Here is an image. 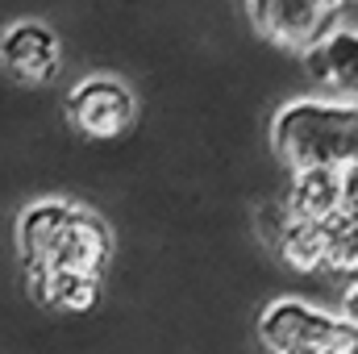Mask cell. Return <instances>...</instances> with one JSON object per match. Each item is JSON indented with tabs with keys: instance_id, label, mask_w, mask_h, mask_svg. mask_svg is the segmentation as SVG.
I'll return each mask as SVG.
<instances>
[{
	"instance_id": "obj_14",
	"label": "cell",
	"mask_w": 358,
	"mask_h": 354,
	"mask_svg": "<svg viewBox=\"0 0 358 354\" xmlns=\"http://www.w3.org/2000/svg\"><path fill=\"white\" fill-rule=\"evenodd\" d=\"M334 354H358V330H355V334H350V338H346V342H342Z\"/></svg>"
},
{
	"instance_id": "obj_13",
	"label": "cell",
	"mask_w": 358,
	"mask_h": 354,
	"mask_svg": "<svg viewBox=\"0 0 358 354\" xmlns=\"http://www.w3.org/2000/svg\"><path fill=\"white\" fill-rule=\"evenodd\" d=\"M342 321L358 330V279L346 288V292H342Z\"/></svg>"
},
{
	"instance_id": "obj_5",
	"label": "cell",
	"mask_w": 358,
	"mask_h": 354,
	"mask_svg": "<svg viewBox=\"0 0 358 354\" xmlns=\"http://www.w3.org/2000/svg\"><path fill=\"white\" fill-rule=\"evenodd\" d=\"M134 117H138L134 92L113 76H92L84 84H76L67 96V125L80 129L84 138H96V142L121 138L134 125Z\"/></svg>"
},
{
	"instance_id": "obj_11",
	"label": "cell",
	"mask_w": 358,
	"mask_h": 354,
	"mask_svg": "<svg viewBox=\"0 0 358 354\" xmlns=\"http://www.w3.org/2000/svg\"><path fill=\"white\" fill-rule=\"evenodd\" d=\"M325 271L358 279V217H350V213L329 221V259H325Z\"/></svg>"
},
{
	"instance_id": "obj_4",
	"label": "cell",
	"mask_w": 358,
	"mask_h": 354,
	"mask_svg": "<svg viewBox=\"0 0 358 354\" xmlns=\"http://www.w3.org/2000/svg\"><path fill=\"white\" fill-rule=\"evenodd\" d=\"M346 0H246V13H250V25L287 46V50H313L325 34L338 29V17H342Z\"/></svg>"
},
{
	"instance_id": "obj_7",
	"label": "cell",
	"mask_w": 358,
	"mask_h": 354,
	"mask_svg": "<svg viewBox=\"0 0 358 354\" xmlns=\"http://www.w3.org/2000/svg\"><path fill=\"white\" fill-rule=\"evenodd\" d=\"M304 59L321 88L338 92V100H346V104H358V29L338 25Z\"/></svg>"
},
{
	"instance_id": "obj_6",
	"label": "cell",
	"mask_w": 358,
	"mask_h": 354,
	"mask_svg": "<svg viewBox=\"0 0 358 354\" xmlns=\"http://www.w3.org/2000/svg\"><path fill=\"white\" fill-rule=\"evenodd\" d=\"M0 67L17 84H50L63 67V42L46 21H13L0 34Z\"/></svg>"
},
{
	"instance_id": "obj_2",
	"label": "cell",
	"mask_w": 358,
	"mask_h": 354,
	"mask_svg": "<svg viewBox=\"0 0 358 354\" xmlns=\"http://www.w3.org/2000/svg\"><path fill=\"white\" fill-rule=\"evenodd\" d=\"M271 150L287 171H346L358 163V104L296 96L271 117Z\"/></svg>"
},
{
	"instance_id": "obj_12",
	"label": "cell",
	"mask_w": 358,
	"mask_h": 354,
	"mask_svg": "<svg viewBox=\"0 0 358 354\" xmlns=\"http://www.w3.org/2000/svg\"><path fill=\"white\" fill-rule=\"evenodd\" d=\"M342 208L358 217V163H350L346 171H342Z\"/></svg>"
},
{
	"instance_id": "obj_8",
	"label": "cell",
	"mask_w": 358,
	"mask_h": 354,
	"mask_svg": "<svg viewBox=\"0 0 358 354\" xmlns=\"http://www.w3.org/2000/svg\"><path fill=\"white\" fill-rule=\"evenodd\" d=\"M342 213H346L342 208V171H292L287 196H283V217L287 221L329 225Z\"/></svg>"
},
{
	"instance_id": "obj_3",
	"label": "cell",
	"mask_w": 358,
	"mask_h": 354,
	"mask_svg": "<svg viewBox=\"0 0 358 354\" xmlns=\"http://www.w3.org/2000/svg\"><path fill=\"white\" fill-rule=\"evenodd\" d=\"M355 325L304 300H271L259 317V338L271 354H334Z\"/></svg>"
},
{
	"instance_id": "obj_10",
	"label": "cell",
	"mask_w": 358,
	"mask_h": 354,
	"mask_svg": "<svg viewBox=\"0 0 358 354\" xmlns=\"http://www.w3.org/2000/svg\"><path fill=\"white\" fill-rule=\"evenodd\" d=\"M275 250L292 271H325L329 259V225H308V221H283L275 234Z\"/></svg>"
},
{
	"instance_id": "obj_1",
	"label": "cell",
	"mask_w": 358,
	"mask_h": 354,
	"mask_svg": "<svg viewBox=\"0 0 358 354\" xmlns=\"http://www.w3.org/2000/svg\"><path fill=\"white\" fill-rule=\"evenodd\" d=\"M17 255L29 275L46 271H71V275H96L113 259V229L80 204L67 200H34L21 208L17 225Z\"/></svg>"
},
{
	"instance_id": "obj_9",
	"label": "cell",
	"mask_w": 358,
	"mask_h": 354,
	"mask_svg": "<svg viewBox=\"0 0 358 354\" xmlns=\"http://www.w3.org/2000/svg\"><path fill=\"white\" fill-rule=\"evenodd\" d=\"M29 288H34L38 304L55 309V313H67V317L88 313V309H96V300H100V279L96 275L46 271V275H29Z\"/></svg>"
}]
</instances>
